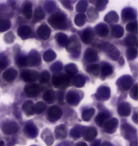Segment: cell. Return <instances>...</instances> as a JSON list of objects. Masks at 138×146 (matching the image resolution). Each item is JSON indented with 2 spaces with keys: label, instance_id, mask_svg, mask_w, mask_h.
<instances>
[{
  "label": "cell",
  "instance_id": "60d3db41",
  "mask_svg": "<svg viewBox=\"0 0 138 146\" xmlns=\"http://www.w3.org/2000/svg\"><path fill=\"white\" fill-rule=\"evenodd\" d=\"M127 56L130 60H133L134 58H136V56H137V50L134 48H129L127 51Z\"/></svg>",
  "mask_w": 138,
  "mask_h": 146
},
{
  "label": "cell",
  "instance_id": "f546056e",
  "mask_svg": "<svg viewBox=\"0 0 138 146\" xmlns=\"http://www.w3.org/2000/svg\"><path fill=\"white\" fill-rule=\"evenodd\" d=\"M23 11H24L26 17L28 19H30L32 17V9H31V4L30 3H26L24 5V9H23Z\"/></svg>",
  "mask_w": 138,
  "mask_h": 146
},
{
  "label": "cell",
  "instance_id": "f907efd6",
  "mask_svg": "<svg viewBox=\"0 0 138 146\" xmlns=\"http://www.w3.org/2000/svg\"><path fill=\"white\" fill-rule=\"evenodd\" d=\"M63 68V66H61V65L60 63H56L55 65L52 66V70L55 71V72H59L61 71V69Z\"/></svg>",
  "mask_w": 138,
  "mask_h": 146
},
{
  "label": "cell",
  "instance_id": "44dd1931",
  "mask_svg": "<svg viewBox=\"0 0 138 146\" xmlns=\"http://www.w3.org/2000/svg\"><path fill=\"white\" fill-rule=\"evenodd\" d=\"M81 38H83V41L84 43L89 44L91 41L93 40V38H94L93 31L91 30V29H87L86 31H83V35H81Z\"/></svg>",
  "mask_w": 138,
  "mask_h": 146
},
{
  "label": "cell",
  "instance_id": "c3c4849f",
  "mask_svg": "<svg viewBox=\"0 0 138 146\" xmlns=\"http://www.w3.org/2000/svg\"><path fill=\"white\" fill-rule=\"evenodd\" d=\"M127 30L129 31H131V33H133V31H137V24H136V22H133V23H130V24H128Z\"/></svg>",
  "mask_w": 138,
  "mask_h": 146
},
{
  "label": "cell",
  "instance_id": "4fadbf2b",
  "mask_svg": "<svg viewBox=\"0 0 138 146\" xmlns=\"http://www.w3.org/2000/svg\"><path fill=\"white\" fill-rule=\"evenodd\" d=\"M25 132L29 137V138H35V137L37 136V134H38L37 128L34 126L33 123H30V122L26 125Z\"/></svg>",
  "mask_w": 138,
  "mask_h": 146
},
{
  "label": "cell",
  "instance_id": "9a60e30c",
  "mask_svg": "<svg viewBox=\"0 0 138 146\" xmlns=\"http://www.w3.org/2000/svg\"><path fill=\"white\" fill-rule=\"evenodd\" d=\"M67 135V130L64 125H59L55 130V136L57 139H63Z\"/></svg>",
  "mask_w": 138,
  "mask_h": 146
},
{
  "label": "cell",
  "instance_id": "52a82bcc",
  "mask_svg": "<svg viewBox=\"0 0 138 146\" xmlns=\"http://www.w3.org/2000/svg\"><path fill=\"white\" fill-rule=\"evenodd\" d=\"M40 89L39 86L35 84H28L27 86L25 87V93L27 94V96L28 97H36V96L39 94Z\"/></svg>",
  "mask_w": 138,
  "mask_h": 146
},
{
  "label": "cell",
  "instance_id": "11a10c76",
  "mask_svg": "<svg viewBox=\"0 0 138 146\" xmlns=\"http://www.w3.org/2000/svg\"><path fill=\"white\" fill-rule=\"evenodd\" d=\"M100 141H95L94 143L92 144V146H100Z\"/></svg>",
  "mask_w": 138,
  "mask_h": 146
},
{
  "label": "cell",
  "instance_id": "8992f818",
  "mask_svg": "<svg viewBox=\"0 0 138 146\" xmlns=\"http://www.w3.org/2000/svg\"><path fill=\"white\" fill-rule=\"evenodd\" d=\"M22 79L27 83H32V82H35L38 79V76L39 74L36 71H32V70H25L22 72Z\"/></svg>",
  "mask_w": 138,
  "mask_h": 146
},
{
  "label": "cell",
  "instance_id": "d590c367",
  "mask_svg": "<svg viewBox=\"0 0 138 146\" xmlns=\"http://www.w3.org/2000/svg\"><path fill=\"white\" fill-rule=\"evenodd\" d=\"M133 11V10L131 9H128V10H125L123 11V15H122V18L125 20V21H128V20H131V19H133L135 17V13L133 14H131V13Z\"/></svg>",
  "mask_w": 138,
  "mask_h": 146
},
{
  "label": "cell",
  "instance_id": "5bb4252c",
  "mask_svg": "<svg viewBox=\"0 0 138 146\" xmlns=\"http://www.w3.org/2000/svg\"><path fill=\"white\" fill-rule=\"evenodd\" d=\"M28 59V65L31 66H36L40 63V56L36 51H32L29 56L27 57Z\"/></svg>",
  "mask_w": 138,
  "mask_h": 146
},
{
  "label": "cell",
  "instance_id": "ba28073f",
  "mask_svg": "<svg viewBox=\"0 0 138 146\" xmlns=\"http://www.w3.org/2000/svg\"><path fill=\"white\" fill-rule=\"evenodd\" d=\"M66 46H67V50H68L69 52L77 53V52H79V50L81 49L80 43H79V41L76 39L75 37H72L71 39L68 40Z\"/></svg>",
  "mask_w": 138,
  "mask_h": 146
},
{
  "label": "cell",
  "instance_id": "816d5d0a",
  "mask_svg": "<svg viewBox=\"0 0 138 146\" xmlns=\"http://www.w3.org/2000/svg\"><path fill=\"white\" fill-rule=\"evenodd\" d=\"M131 96L134 100H137V86H134L133 90L131 91Z\"/></svg>",
  "mask_w": 138,
  "mask_h": 146
},
{
  "label": "cell",
  "instance_id": "f5cc1de1",
  "mask_svg": "<svg viewBox=\"0 0 138 146\" xmlns=\"http://www.w3.org/2000/svg\"><path fill=\"white\" fill-rule=\"evenodd\" d=\"M106 4H107V2H102V1L98 2V10H100V11L104 10L105 5H106Z\"/></svg>",
  "mask_w": 138,
  "mask_h": 146
},
{
  "label": "cell",
  "instance_id": "8fae6325",
  "mask_svg": "<svg viewBox=\"0 0 138 146\" xmlns=\"http://www.w3.org/2000/svg\"><path fill=\"white\" fill-rule=\"evenodd\" d=\"M96 137V130L93 127H88L85 128L83 131V138L86 141H93Z\"/></svg>",
  "mask_w": 138,
  "mask_h": 146
},
{
  "label": "cell",
  "instance_id": "f35d334b",
  "mask_svg": "<svg viewBox=\"0 0 138 146\" xmlns=\"http://www.w3.org/2000/svg\"><path fill=\"white\" fill-rule=\"evenodd\" d=\"M11 27V23L8 20L2 19L0 20V31H8Z\"/></svg>",
  "mask_w": 138,
  "mask_h": 146
},
{
  "label": "cell",
  "instance_id": "7a4b0ae2",
  "mask_svg": "<svg viewBox=\"0 0 138 146\" xmlns=\"http://www.w3.org/2000/svg\"><path fill=\"white\" fill-rule=\"evenodd\" d=\"M52 84L56 87H65L68 86L69 79L64 74H58L52 78Z\"/></svg>",
  "mask_w": 138,
  "mask_h": 146
},
{
  "label": "cell",
  "instance_id": "2e32d148",
  "mask_svg": "<svg viewBox=\"0 0 138 146\" xmlns=\"http://www.w3.org/2000/svg\"><path fill=\"white\" fill-rule=\"evenodd\" d=\"M84 58L88 62H95V61L98 60V54H96V52L94 49L88 48L86 50V53L84 55Z\"/></svg>",
  "mask_w": 138,
  "mask_h": 146
},
{
  "label": "cell",
  "instance_id": "ac0fdd59",
  "mask_svg": "<svg viewBox=\"0 0 138 146\" xmlns=\"http://www.w3.org/2000/svg\"><path fill=\"white\" fill-rule=\"evenodd\" d=\"M118 112L121 116H129L131 113V106L127 103H122L118 107Z\"/></svg>",
  "mask_w": 138,
  "mask_h": 146
},
{
  "label": "cell",
  "instance_id": "6da1fadb",
  "mask_svg": "<svg viewBox=\"0 0 138 146\" xmlns=\"http://www.w3.org/2000/svg\"><path fill=\"white\" fill-rule=\"evenodd\" d=\"M49 23L57 29H64L66 28V17L63 13H55L50 18H49Z\"/></svg>",
  "mask_w": 138,
  "mask_h": 146
},
{
  "label": "cell",
  "instance_id": "74e56055",
  "mask_svg": "<svg viewBox=\"0 0 138 146\" xmlns=\"http://www.w3.org/2000/svg\"><path fill=\"white\" fill-rule=\"evenodd\" d=\"M125 43H126V45H127V46H131V48H133V46L134 45H136L137 39H136V37H135V36H133V35L128 36V37H127V39L125 40Z\"/></svg>",
  "mask_w": 138,
  "mask_h": 146
},
{
  "label": "cell",
  "instance_id": "db71d44e",
  "mask_svg": "<svg viewBox=\"0 0 138 146\" xmlns=\"http://www.w3.org/2000/svg\"><path fill=\"white\" fill-rule=\"evenodd\" d=\"M72 136L74 137V138H80L81 133L79 132V131L77 130V128H75L74 131H73V132H72Z\"/></svg>",
  "mask_w": 138,
  "mask_h": 146
},
{
  "label": "cell",
  "instance_id": "f6af8a7d",
  "mask_svg": "<svg viewBox=\"0 0 138 146\" xmlns=\"http://www.w3.org/2000/svg\"><path fill=\"white\" fill-rule=\"evenodd\" d=\"M16 64L20 66H25L28 65V59L27 57H19L16 59Z\"/></svg>",
  "mask_w": 138,
  "mask_h": 146
},
{
  "label": "cell",
  "instance_id": "9f6ffc18",
  "mask_svg": "<svg viewBox=\"0 0 138 146\" xmlns=\"http://www.w3.org/2000/svg\"><path fill=\"white\" fill-rule=\"evenodd\" d=\"M76 146H87L85 143H83V142H80V143H78Z\"/></svg>",
  "mask_w": 138,
  "mask_h": 146
},
{
  "label": "cell",
  "instance_id": "b9f144b4",
  "mask_svg": "<svg viewBox=\"0 0 138 146\" xmlns=\"http://www.w3.org/2000/svg\"><path fill=\"white\" fill-rule=\"evenodd\" d=\"M46 104L40 102L36 104V106H34V113H42L43 111L46 110Z\"/></svg>",
  "mask_w": 138,
  "mask_h": 146
},
{
  "label": "cell",
  "instance_id": "3957f363",
  "mask_svg": "<svg viewBox=\"0 0 138 146\" xmlns=\"http://www.w3.org/2000/svg\"><path fill=\"white\" fill-rule=\"evenodd\" d=\"M2 130L6 135H11L18 131V125L14 121H6L2 125Z\"/></svg>",
  "mask_w": 138,
  "mask_h": 146
},
{
  "label": "cell",
  "instance_id": "4316f807",
  "mask_svg": "<svg viewBox=\"0 0 138 146\" xmlns=\"http://www.w3.org/2000/svg\"><path fill=\"white\" fill-rule=\"evenodd\" d=\"M44 99H45V101L48 104H52L55 101V94H54V92L51 91V90H48V91H46L45 93V95H44Z\"/></svg>",
  "mask_w": 138,
  "mask_h": 146
},
{
  "label": "cell",
  "instance_id": "cb8c5ba5",
  "mask_svg": "<svg viewBox=\"0 0 138 146\" xmlns=\"http://www.w3.org/2000/svg\"><path fill=\"white\" fill-rule=\"evenodd\" d=\"M96 31H98V35L100 36H106L108 33H109V29L106 25L104 24H100L96 26Z\"/></svg>",
  "mask_w": 138,
  "mask_h": 146
},
{
  "label": "cell",
  "instance_id": "681fc988",
  "mask_svg": "<svg viewBox=\"0 0 138 146\" xmlns=\"http://www.w3.org/2000/svg\"><path fill=\"white\" fill-rule=\"evenodd\" d=\"M14 40V35L13 33H9L5 35V41L7 43H11Z\"/></svg>",
  "mask_w": 138,
  "mask_h": 146
},
{
  "label": "cell",
  "instance_id": "bcb514c9",
  "mask_svg": "<svg viewBox=\"0 0 138 146\" xmlns=\"http://www.w3.org/2000/svg\"><path fill=\"white\" fill-rule=\"evenodd\" d=\"M87 7V2L86 1H81L79 4L77 5V11H80V13H83L85 10H86Z\"/></svg>",
  "mask_w": 138,
  "mask_h": 146
},
{
  "label": "cell",
  "instance_id": "d6a6232c",
  "mask_svg": "<svg viewBox=\"0 0 138 146\" xmlns=\"http://www.w3.org/2000/svg\"><path fill=\"white\" fill-rule=\"evenodd\" d=\"M87 71L94 75H98L100 73V66L98 65H92L87 68Z\"/></svg>",
  "mask_w": 138,
  "mask_h": 146
},
{
  "label": "cell",
  "instance_id": "d4e9b609",
  "mask_svg": "<svg viewBox=\"0 0 138 146\" xmlns=\"http://www.w3.org/2000/svg\"><path fill=\"white\" fill-rule=\"evenodd\" d=\"M73 84L74 86L78 87H81L85 84V79L81 75H75V77L73 78Z\"/></svg>",
  "mask_w": 138,
  "mask_h": 146
},
{
  "label": "cell",
  "instance_id": "e575fe53",
  "mask_svg": "<svg viewBox=\"0 0 138 146\" xmlns=\"http://www.w3.org/2000/svg\"><path fill=\"white\" fill-rule=\"evenodd\" d=\"M56 58V54L53 50H48L45 52V54H44V59H45L46 62H51V61H53Z\"/></svg>",
  "mask_w": 138,
  "mask_h": 146
},
{
  "label": "cell",
  "instance_id": "91938a15",
  "mask_svg": "<svg viewBox=\"0 0 138 146\" xmlns=\"http://www.w3.org/2000/svg\"><path fill=\"white\" fill-rule=\"evenodd\" d=\"M0 146H4V143H3V142L1 141V142H0Z\"/></svg>",
  "mask_w": 138,
  "mask_h": 146
},
{
  "label": "cell",
  "instance_id": "603a6c76",
  "mask_svg": "<svg viewBox=\"0 0 138 146\" xmlns=\"http://www.w3.org/2000/svg\"><path fill=\"white\" fill-rule=\"evenodd\" d=\"M108 118H109V113H100L99 115L96 117V123L98 125H104V123L108 121Z\"/></svg>",
  "mask_w": 138,
  "mask_h": 146
},
{
  "label": "cell",
  "instance_id": "5b68a950",
  "mask_svg": "<svg viewBox=\"0 0 138 146\" xmlns=\"http://www.w3.org/2000/svg\"><path fill=\"white\" fill-rule=\"evenodd\" d=\"M61 110L60 107L58 106H52L49 108L48 112V118L50 119L51 121H57L61 118Z\"/></svg>",
  "mask_w": 138,
  "mask_h": 146
},
{
  "label": "cell",
  "instance_id": "680465c9",
  "mask_svg": "<svg viewBox=\"0 0 138 146\" xmlns=\"http://www.w3.org/2000/svg\"><path fill=\"white\" fill-rule=\"evenodd\" d=\"M136 116H137V114H135L133 117V119H134V122H137V119H136Z\"/></svg>",
  "mask_w": 138,
  "mask_h": 146
},
{
  "label": "cell",
  "instance_id": "277c9868",
  "mask_svg": "<svg viewBox=\"0 0 138 146\" xmlns=\"http://www.w3.org/2000/svg\"><path fill=\"white\" fill-rule=\"evenodd\" d=\"M102 49H104L105 51L107 52L108 55L112 58V59L114 60H116L117 58L119 57V52L118 50L114 48L113 45H111V44H103V46H101Z\"/></svg>",
  "mask_w": 138,
  "mask_h": 146
},
{
  "label": "cell",
  "instance_id": "83f0119b",
  "mask_svg": "<svg viewBox=\"0 0 138 146\" xmlns=\"http://www.w3.org/2000/svg\"><path fill=\"white\" fill-rule=\"evenodd\" d=\"M112 72H113V68H112V66L110 65H108V64H104V65L102 66V68H100V73L103 77L110 75Z\"/></svg>",
  "mask_w": 138,
  "mask_h": 146
},
{
  "label": "cell",
  "instance_id": "1f68e13d",
  "mask_svg": "<svg viewBox=\"0 0 138 146\" xmlns=\"http://www.w3.org/2000/svg\"><path fill=\"white\" fill-rule=\"evenodd\" d=\"M118 82H122V86H120L121 88L128 89L131 86V79L130 77H122Z\"/></svg>",
  "mask_w": 138,
  "mask_h": 146
},
{
  "label": "cell",
  "instance_id": "7dc6e473",
  "mask_svg": "<svg viewBox=\"0 0 138 146\" xmlns=\"http://www.w3.org/2000/svg\"><path fill=\"white\" fill-rule=\"evenodd\" d=\"M8 66V60L7 58L3 55H0V68H5Z\"/></svg>",
  "mask_w": 138,
  "mask_h": 146
},
{
  "label": "cell",
  "instance_id": "e0dca14e",
  "mask_svg": "<svg viewBox=\"0 0 138 146\" xmlns=\"http://www.w3.org/2000/svg\"><path fill=\"white\" fill-rule=\"evenodd\" d=\"M23 110L24 112L26 113V115L28 116H30V115H33L34 114V106H33V103L30 101H28L23 104Z\"/></svg>",
  "mask_w": 138,
  "mask_h": 146
},
{
  "label": "cell",
  "instance_id": "9c48e42d",
  "mask_svg": "<svg viewBox=\"0 0 138 146\" xmlns=\"http://www.w3.org/2000/svg\"><path fill=\"white\" fill-rule=\"evenodd\" d=\"M38 35H39L40 39H42V40L48 39L49 35H50V29L46 25H42L38 29Z\"/></svg>",
  "mask_w": 138,
  "mask_h": 146
},
{
  "label": "cell",
  "instance_id": "7402d4cb",
  "mask_svg": "<svg viewBox=\"0 0 138 146\" xmlns=\"http://www.w3.org/2000/svg\"><path fill=\"white\" fill-rule=\"evenodd\" d=\"M96 96H99L98 100H106L110 96V89L108 87H104V86L101 87V88L98 89V92Z\"/></svg>",
  "mask_w": 138,
  "mask_h": 146
},
{
  "label": "cell",
  "instance_id": "d6986e66",
  "mask_svg": "<svg viewBox=\"0 0 138 146\" xmlns=\"http://www.w3.org/2000/svg\"><path fill=\"white\" fill-rule=\"evenodd\" d=\"M18 34L19 36H21L23 39H26L31 34V30L30 28L28 26H22L18 29Z\"/></svg>",
  "mask_w": 138,
  "mask_h": 146
},
{
  "label": "cell",
  "instance_id": "6f0895ef",
  "mask_svg": "<svg viewBox=\"0 0 138 146\" xmlns=\"http://www.w3.org/2000/svg\"><path fill=\"white\" fill-rule=\"evenodd\" d=\"M102 146H112V145L109 143V142H105V143H104L103 145H102Z\"/></svg>",
  "mask_w": 138,
  "mask_h": 146
},
{
  "label": "cell",
  "instance_id": "ab89813d",
  "mask_svg": "<svg viewBox=\"0 0 138 146\" xmlns=\"http://www.w3.org/2000/svg\"><path fill=\"white\" fill-rule=\"evenodd\" d=\"M94 113H95V110L94 109H87L85 110L83 114V119L84 121H90L91 118L93 117Z\"/></svg>",
  "mask_w": 138,
  "mask_h": 146
},
{
  "label": "cell",
  "instance_id": "7bdbcfd3",
  "mask_svg": "<svg viewBox=\"0 0 138 146\" xmlns=\"http://www.w3.org/2000/svg\"><path fill=\"white\" fill-rule=\"evenodd\" d=\"M65 69H66L67 73H68V74H70L71 76L72 75H75L76 73H77V66H76L74 64H70V65L66 66Z\"/></svg>",
  "mask_w": 138,
  "mask_h": 146
},
{
  "label": "cell",
  "instance_id": "ffe728a7",
  "mask_svg": "<svg viewBox=\"0 0 138 146\" xmlns=\"http://www.w3.org/2000/svg\"><path fill=\"white\" fill-rule=\"evenodd\" d=\"M67 102H68V104H78L79 102H80V97H79V94L77 92H69L68 94H67Z\"/></svg>",
  "mask_w": 138,
  "mask_h": 146
},
{
  "label": "cell",
  "instance_id": "ee69618b",
  "mask_svg": "<svg viewBox=\"0 0 138 146\" xmlns=\"http://www.w3.org/2000/svg\"><path fill=\"white\" fill-rule=\"evenodd\" d=\"M50 78V75H49V72L48 71H44L42 74L40 75V82L42 84H46L48 83V81Z\"/></svg>",
  "mask_w": 138,
  "mask_h": 146
},
{
  "label": "cell",
  "instance_id": "836d02e7",
  "mask_svg": "<svg viewBox=\"0 0 138 146\" xmlns=\"http://www.w3.org/2000/svg\"><path fill=\"white\" fill-rule=\"evenodd\" d=\"M124 30H123V28L121 27V26H119V25H116V26H114L113 27V34L116 37H121L123 35V31Z\"/></svg>",
  "mask_w": 138,
  "mask_h": 146
},
{
  "label": "cell",
  "instance_id": "4dcf8cb0",
  "mask_svg": "<svg viewBox=\"0 0 138 146\" xmlns=\"http://www.w3.org/2000/svg\"><path fill=\"white\" fill-rule=\"evenodd\" d=\"M44 17H45V13L44 11L42 10L41 8H38L34 13V15H33V19L35 22L37 21H40V20H43Z\"/></svg>",
  "mask_w": 138,
  "mask_h": 146
},
{
  "label": "cell",
  "instance_id": "7c38bea8",
  "mask_svg": "<svg viewBox=\"0 0 138 146\" xmlns=\"http://www.w3.org/2000/svg\"><path fill=\"white\" fill-rule=\"evenodd\" d=\"M17 76V71L14 68H9L3 73V78L7 82H13Z\"/></svg>",
  "mask_w": 138,
  "mask_h": 146
},
{
  "label": "cell",
  "instance_id": "f1b7e54d",
  "mask_svg": "<svg viewBox=\"0 0 138 146\" xmlns=\"http://www.w3.org/2000/svg\"><path fill=\"white\" fill-rule=\"evenodd\" d=\"M118 20V16H117L116 13L114 11H111L110 13H108L106 16H105V21L108 23H114Z\"/></svg>",
  "mask_w": 138,
  "mask_h": 146
},
{
  "label": "cell",
  "instance_id": "484cf974",
  "mask_svg": "<svg viewBox=\"0 0 138 146\" xmlns=\"http://www.w3.org/2000/svg\"><path fill=\"white\" fill-rule=\"evenodd\" d=\"M56 39H57V42L61 46H66L67 42H68V38H67V36L61 33H58L57 35H56Z\"/></svg>",
  "mask_w": 138,
  "mask_h": 146
},
{
  "label": "cell",
  "instance_id": "30bf717a",
  "mask_svg": "<svg viewBox=\"0 0 138 146\" xmlns=\"http://www.w3.org/2000/svg\"><path fill=\"white\" fill-rule=\"evenodd\" d=\"M117 124H118V121H117L116 119H111L110 121H107L106 124L104 125L105 131H106L107 133L114 132V130H116Z\"/></svg>",
  "mask_w": 138,
  "mask_h": 146
},
{
  "label": "cell",
  "instance_id": "8d00e7d4",
  "mask_svg": "<svg viewBox=\"0 0 138 146\" xmlns=\"http://www.w3.org/2000/svg\"><path fill=\"white\" fill-rule=\"evenodd\" d=\"M85 21H86V17H85L84 14H79V15L76 16V18H75V23H76V25L77 26H80V27H81Z\"/></svg>",
  "mask_w": 138,
  "mask_h": 146
}]
</instances>
